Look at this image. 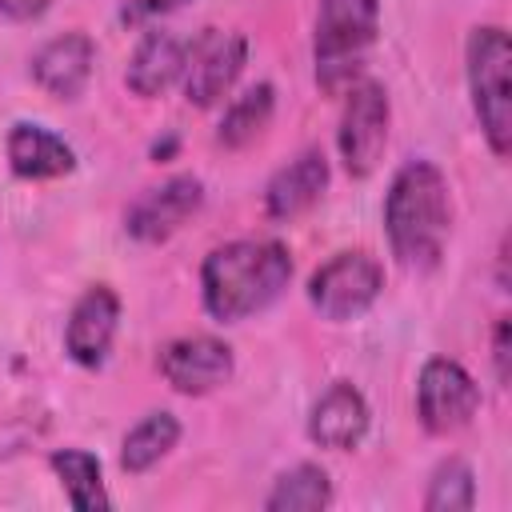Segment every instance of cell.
Returning <instances> with one entry per match:
<instances>
[{
    "label": "cell",
    "mask_w": 512,
    "mask_h": 512,
    "mask_svg": "<svg viewBox=\"0 0 512 512\" xmlns=\"http://www.w3.org/2000/svg\"><path fill=\"white\" fill-rule=\"evenodd\" d=\"M384 232L392 256L408 272H428L440 264L452 232V196L432 160L400 164L384 196Z\"/></svg>",
    "instance_id": "1"
},
{
    "label": "cell",
    "mask_w": 512,
    "mask_h": 512,
    "mask_svg": "<svg viewBox=\"0 0 512 512\" xmlns=\"http://www.w3.org/2000/svg\"><path fill=\"white\" fill-rule=\"evenodd\" d=\"M292 280V256L280 240H228L204 256L200 296L220 324H240L264 312Z\"/></svg>",
    "instance_id": "2"
},
{
    "label": "cell",
    "mask_w": 512,
    "mask_h": 512,
    "mask_svg": "<svg viewBox=\"0 0 512 512\" xmlns=\"http://www.w3.org/2000/svg\"><path fill=\"white\" fill-rule=\"evenodd\" d=\"M380 32V0H320L312 72L324 96H344L368 64Z\"/></svg>",
    "instance_id": "3"
},
{
    "label": "cell",
    "mask_w": 512,
    "mask_h": 512,
    "mask_svg": "<svg viewBox=\"0 0 512 512\" xmlns=\"http://www.w3.org/2000/svg\"><path fill=\"white\" fill-rule=\"evenodd\" d=\"M468 92L492 156L512 152V40L500 24H476L464 44Z\"/></svg>",
    "instance_id": "4"
},
{
    "label": "cell",
    "mask_w": 512,
    "mask_h": 512,
    "mask_svg": "<svg viewBox=\"0 0 512 512\" xmlns=\"http://www.w3.org/2000/svg\"><path fill=\"white\" fill-rule=\"evenodd\" d=\"M384 288V268L372 252L364 248H348V252H336L328 264H320L308 280V304L332 320V324H344V320H356L364 316L376 296Z\"/></svg>",
    "instance_id": "5"
},
{
    "label": "cell",
    "mask_w": 512,
    "mask_h": 512,
    "mask_svg": "<svg viewBox=\"0 0 512 512\" xmlns=\"http://www.w3.org/2000/svg\"><path fill=\"white\" fill-rule=\"evenodd\" d=\"M388 124H392V104H388L384 84L360 76L344 92V116H340V132H336L340 160L352 180H364L380 168L384 148H388Z\"/></svg>",
    "instance_id": "6"
},
{
    "label": "cell",
    "mask_w": 512,
    "mask_h": 512,
    "mask_svg": "<svg viewBox=\"0 0 512 512\" xmlns=\"http://www.w3.org/2000/svg\"><path fill=\"white\" fill-rule=\"evenodd\" d=\"M476 412H480V384L472 380V372L448 356H432L416 380V416L424 432L452 436L468 428Z\"/></svg>",
    "instance_id": "7"
},
{
    "label": "cell",
    "mask_w": 512,
    "mask_h": 512,
    "mask_svg": "<svg viewBox=\"0 0 512 512\" xmlns=\"http://www.w3.org/2000/svg\"><path fill=\"white\" fill-rule=\"evenodd\" d=\"M248 64V40L232 28H204L184 56V100L196 108L220 104Z\"/></svg>",
    "instance_id": "8"
},
{
    "label": "cell",
    "mask_w": 512,
    "mask_h": 512,
    "mask_svg": "<svg viewBox=\"0 0 512 512\" xmlns=\"http://www.w3.org/2000/svg\"><path fill=\"white\" fill-rule=\"evenodd\" d=\"M204 204V184L196 176H168L164 184L140 192L132 208L124 212V228L140 244H160L172 232H180Z\"/></svg>",
    "instance_id": "9"
},
{
    "label": "cell",
    "mask_w": 512,
    "mask_h": 512,
    "mask_svg": "<svg viewBox=\"0 0 512 512\" xmlns=\"http://www.w3.org/2000/svg\"><path fill=\"white\" fill-rule=\"evenodd\" d=\"M156 368L176 392L204 396V392L232 380L236 360H232V348L216 336H180V340H168L160 348Z\"/></svg>",
    "instance_id": "10"
},
{
    "label": "cell",
    "mask_w": 512,
    "mask_h": 512,
    "mask_svg": "<svg viewBox=\"0 0 512 512\" xmlns=\"http://www.w3.org/2000/svg\"><path fill=\"white\" fill-rule=\"evenodd\" d=\"M120 328V296L108 284H92L68 312L64 324V352L80 368H100L112 352Z\"/></svg>",
    "instance_id": "11"
},
{
    "label": "cell",
    "mask_w": 512,
    "mask_h": 512,
    "mask_svg": "<svg viewBox=\"0 0 512 512\" xmlns=\"http://www.w3.org/2000/svg\"><path fill=\"white\" fill-rule=\"evenodd\" d=\"M92 64H96L92 36L88 32H60L48 44H40V52L32 56V80L52 100H76L92 80Z\"/></svg>",
    "instance_id": "12"
},
{
    "label": "cell",
    "mask_w": 512,
    "mask_h": 512,
    "mask_svg": "<svg viewBox=\"0 0 512 512\" xmlns=\"http://www.w3.org/2000/svg\"><path fill=\"white\" fill-rule=\"evenodd\" d=\"M368 420L372 412H368L364 392L348 380H336L308 412V440L328 452H348L368 436Z\"/></svg>",
    "instance_id": "13"
},
{
    "label": "cell",
    "mask_w": 512,
    "mask_h": 512,
    "mask_svg": "<svg viewBox=\"0 0 512 512\" xmlns=\"http://www.w3.org/2000/svg\"><path fill=\"white\" fill-rule=\"evenodd\" d=\"M324 188H328V156L320 148H304L284 168H276L272 180L264 184V212L268 220L288 224L304 216L324 196Z\"/></svg>",
    "instance_id": "14"
},
{
    "label": "cell",
    "mask_w": 512,
    "mask_h": 512,
    "mask_svg": "<svg viewBox=\"0 0 512 512\" xmlns=\"http://www.w3.org/2000/svg\"><path fill=\"white\" fill-rule=\"evenodd\" d=\"M4 156H8L12 176H20V180H56L76 168L72 144L36 120H16L8 128Z\"/></svg>",
    "instance_id": "15"
},
{
    "label": "cell",
    "mask_w": 512,
    "mask_h": 512,
    "mask_svg": "<svg viewBox=\"0 0 512 512\" xmlns=\"http://www.w3.org/2000/svg\"><path fill=\"white\" fill-rule=\"evenodd\" d=\"M184 56H188V40H180L168 28H148L128 56V72H124L128 92L144 100L168 92L184 76Z\"/></svg>",
    "instance_id": "16"
},
{
    "label": "cell",
    "mask_w": 512,
    "mask_h": 512,
    "mask_svg": "<svg viewBox=\"0 0 512 512\" xmlns=\"http://www.w3.org/2000/svg\"><path fill=\"white\" fill-rule=\"evenodd\" d=\"M48 464H52V472H56V480H60V488H64V496H68V504L76 512H104V508H112V496H108L104 476H100V460L92 452H84V448H56L48 456Z\"/></svg>",
    "instance_id": "17"
},
{
    "label": "cell",
    "mask_w": 512,
    "mask_h": 512,
    "mask_svg": "<svg viewBox=\"0 0 512 512\" xmlns=\"http://www.w3.org/2000/svg\"><path fill=\"white\" fill-rule=\"evenodd\" d=\"M176 440H180V420L172 412H164V408L160 412H148L136 428H128V436L120 444V468L132 472V476H140V472L156 468L176 448Z\"/></svg>",
    "instance_id": "18"
},
{
    "label": "cell",
    "mask_w": 512,
    "mask_h": 512,
    "mask_svg": "<svg viewBox=\"0 0 512 512\" xmlns=\"http://www.w3.org/2000/svg\"><path fill=\"white\" fill-rule=\"evenodd\" d=\"M332 504V480L320 464H296L276 476L272 492L264 496L268 512H320Z\"/></svg>",
    "instance_id": "19"
},
{
    "label": "cell",
    "mask_w": 512,
    "mask_h": 512,
    "mask_svg": "<svg viewBox=\"0 0 512 512\" xmlns=\"http://www.w3.org/2000/svg\"><path fill=\"white\" fill-rule=\"evenodd\" d=\"M272 108H276V88H272V84H252L248 92H240V96L224 108V116H220V124H216V140H220L224 148H244V144H252V140L268 128Z\"/></svg>",
    "instance_id": "20"
},
{
    "label": "cell",
    "mask_w": 512,
    "mask_h": 512,
    "mask_svg": "<svg viewBox=\"0 0 512 512\" xmlns=\"http://www.w3.org/2000/svg\"><path fill=\"white\" fill-rule=\"evenodd\" d=\"M476 508V476L460 456H448L436 464L428 492H424V512H472Z\"/></svg>",
    "instance_id": "21"
},
{
    "label": "cell",
    "mask_w": 512,
    "mask_h": 512,
    "mask_svg": "<svg viewBox=\"0 0 512 512\" xmlns=\"http://www.w3.org/2000/svg\"><path fill=\"white\" fill-rule=\"evenodd\" d=\"M508 316H500L496 320V328H492V368H496V380L500 384H508Z\"/></svg>",
    "instance_id": "22"
},
{
    "label": "cell",
    "mask_w": 512,
    "mask_h": 512,
    "mask_svg": "<svg viewBox=\"0 0 512 512\" xmlns=\"http://www.w3.org/2000/svg\"><path fill=\"white\" fill-rule=\"evenodd\" d=\"M180 4H184V0H132V4L124 8V20L136 24V20H148V16H164V12L180 8Z\"/></svg>",
    "instance_id": "23"
},
{
    "label": "cell",
    "mask_w": 512,
    "mask_h": 512,
    "mask_svg": "<svg viewBox=\"0 0 512 512\" xmlns=\"http://www.w3.org/2000/svg\"><path fill=\"white\" fill-rule=\"evenodd\" d=\"M52 0H0V16L8 20H36L48 12Z\"/></svg>",
    "instance_id": "24"
}]
</instances>
